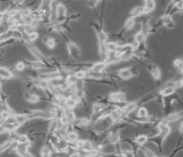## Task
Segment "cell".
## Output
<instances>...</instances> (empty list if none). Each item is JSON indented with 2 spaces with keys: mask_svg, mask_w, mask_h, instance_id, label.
Returning <instances> with one entry per match:
<instances>
[{
  "mask_svg": "<svg viewBox=\"0 0 183 157\" xmlns=\"http://www.w3.org/2000/svg\"><path fill=\"white\" fill-rule=\"evenodd\" d=\"M20 156H21V157H35V156H33L32 153H30V152H29V151H27V152H25V153L21 154Z\"/></svg>",
  "mask_w": 183,
  "mask_h": 157,
  "instance_id": "obj_41",
  "label": "cell"
},
{
  "mask_svg": "<svg viewBox=\"0 0 183 157\" xmlns=\"http://www.w3.org/2000/svg\"><path fill=\"white\" fill-rule=\"evenodd\" d=\"M65 140L68 141L69 144H74V142L77 140H79L78 132H76V131H70V132H67V135H66Z\"/></svg>",
  "mask_w": 183,
  "mask_h": 157,
  "instance_id": "obj_18",
  "label": "cell"
},
{
  "mask_svg": "<svg viewBox=\"0 0 183 157\" xmlns=\"http://www.w3.org/2000/svg\"><path fill=\"white\" fill-rule=\"evenodd\" d=\"M30 147H31V141H28L26 144H19L16 151L19 155H21L23 153H25V152H27Z\"/></svg>",
  "mask_w": 183,
  "mask_h": 157,
  "instance_id": "obj_22",
  "label": "cell"
},
{
  "mask_svg": "<svg viewBox=\"0 0 183 157\" xmlns=\"http://www.w3.org/2000/svg\"><path fill=\"white\" fill-rule=\"evenodd\" d=\"M107 69V65L104 61H99L95 62L91 65V71L97 72V73H104V71Z\"/></svg>",
  "mask_w": 183,
  "mask_h": 157,
  "instance_id": "obj_13",
  "label": "cell"
},
{
  "mask_svg": "<svg viewBox=\"0 0 183 157\" xmlns=\"http://www.w3.org/2000/svg\"><path fill=\"white\" fill-rule=\"evenodd\" d=\"M138 102L137 101H131V102H126L123 106H121V112H122V116H128L130 114H133V113L138 109Z\"/></svg>",
  "mask_w": 183,
  "mask_h": 157,
  "instance_id": "obj_6",
  "label": "cell"
},
{
  "mask_svg": "<svg viewBox=\"0 0 183 157\" xmlns=\"http://www.w3.org/2000/svg\"><path fill=\"white\" fill-rule=\"evenodd\" d=\"M182 13H183V12H182Z\"/></svg>",
  "mask_w": 183,
  "mask_h": 157,
  "instance_id": "obj_46",
  "label": "cell"
},
{
  "mask_svg": "<svg viewBox=\"0 0 183 157\" xmlns=\"http://www.w3.org/2000/svg\"><path fill=\"white\" fill-rule=\"evenodd\" d=\"M29 66H30L32 69H35V70L38 71L41 70L43 68H47L46 65L45 64V62L40 61V60H33V61H29Z\"/></svg>",
  "mask_w": 183,
  "mask_h": 157,
  "instance_id": "obj_17",
  "label": "cell"
},
{
  "mask_svg": "<svg viewBox=\"0 0 183 157\" xmlns=\"http://www.w3.org/2000/svg\"><path fill=\"white\" fill-rule=\"evenodd\" d=\"M76 78L78 81H85L87 78V72L84 70H78L74 73Z\"/></svg>",
  "mask_w": 183,
  "mask_h": 157,
  "instance_id": "obj_30",
  "label": "cell"
},
{
  "mask_svg": "<svg viewBox=\"0 0 183 157\" xmlns=\"http://www.w3.org/2000/svg\"><path fill=\"white\" fill-rule=\"evenodd\" d=\"M157 3L154 0H147L144 2L143 8H144V15H150L154 10L156 9Z\"/></svg>",
  "mask_w": 183,
  "mask_h": 157,
  "instance_id": "obj_12",
  "label": "cell"
},
{
  "mask_svg": "<svg viewBox=\"0 0 183 157\" xmlns=\"http://www.w3.org/2000/svg\"><path fill=\"white\" fill-rule=\"evenodd\" d=\"M0 88H1V82H0Z\"/></svg>",
  "mask_w": 183,
  "mask_h": 157,
  "instance_id": "obj_45",
  "label": "cell"
},
{
  "mask_svg": "<svg viewBox=\"0 0 183 157\" xmlns=\"http://www.w3.org/2000/svg\"><path fill=\"white\" fill-rule=\"evenodd\" d=\"M179 134L181 136H183V121L180 123V125H179Z\"/></svg>",
  "mask_w": 183,
  "mask_h": 157,
  "instance_id": "obj_42",
  "label": "cell"
},
{
  "mask_svg": "<svg viewBox=\"0 0 183 157\" xmlns=\"http://www.w3.org/2000/svg\"><path fill=\"white\" fill-rule=\"evenodd\" d=\"M17 141L19 144H26V142L30 141V140H29V136L27 135H20Z\"/></svg>",
  "mask_w": 183,
  "mask_h": 157,
  "instance_id": "obj_37",
  "label": "cell"
},
{
  "mask_svg": "<svg viewBox=\"0 0 183 157\" xmlns=\"http://www.w3.org/2000/svg\"><path fill=\"white\" fill-rule=\"evenodd\" d=\"M146 70L150 72L152 77L154 78L155 81H160L162 78V71L161 69L158 68L157 64H153V63H146L145 65Z\"/></svg>",
  "mask_w": 183,
  "mask_h": 157,
  "instance_id": "obj_4",
  "label": "cell"
},
{
  "mask_svg": "<svg viewBox=\"0 0 183 157\" xmlns=\"http://www.w3.org/2000/svg\"><path fill=\"white\" fill-rule=\"evenodd\" d=\"M120 141H121V135H120V132L118 130H113V131L108 132L107 140L104 142H108V144L117 145Z\"/></svg>",
  "mask_w": 183,
  "mask_h": 157,
  "instance_id": "obj_8",
  "label": "cell"
},
{
  "mask_svg": "<svg viewBox=\"0 0 183 157\" xmlns=\"http://www.w3.org/2000/svg\"><path fill=\"white\" fill-rule=\"evenodd\" d=\"M107 100L110 103V105L115 104H125L126 103V93L125 91H112L110 92L107 96Z\"/></svg>",
  "mask_w": 183,
  "mask_h": 157,
  "instance_id": "obj_2",
  "label": "cell"
},
{
  "mask_svg": "<svg viewBox=\"0 0 183 157\" xmlns=\"http://www.w3.org/2000/svg\"><path fill=\"white\" fill-rule=\"evenodd\" d=\"M11 140H5V141H3L1 144H0V153H2V152H4L5 150L9 149L10 148V145H11Z\"/></svg>",
  "mask_w": 183,
  "mask_h": 157,
  "instance_id": "obj_33",
  "label": "cell"
},
{
  "mask_svg": "<svg viewBox=\"0 0 183 157\" xmlns=\"http://www.w3.org/2000/svg\"><path fill=\"white\" fill-rule=\"evenodd\" d=\"M8 135H9V140H11V141H17L18 139H19V136H20V135L17 134L16 131L8 132Z\"/></svg>",
  "mask_w": 183,
  "mask_h": 157,
  "instance_id": "obj_35",
  "label": "cell"
},
{
  "mask_svg": "<svg viewBox=\"0 0 183 157\" xmlns=\"http://www.w3.org/2000/svg\"><path fill=\"white\" fill-rule=\"evenodd\" d=\"M95 33H97L99 43H107L108 41V34L105 33L103 29H98V31H95Z\"/></svg>",
  "mask_w": 183,
  "mask_h": 157,
  "instance_id": "obj_16",
  "label": "cell"
},
{
  "mask_svg": "<svg viewBox=\"0 0 183 157\" xmlns=\"http://www.w3.org/2000/svg\"><path fill=\"white\" fill-rule=\"evenodd\" d=\"M18 144H19L18 141H12V142H11V145H10V148H9V149H11V150H16L17 147H18Z\"/></svg>",
  "mask_w": 183,
  "mask_h": 157,
  "instance_id": "obj_40",
  "label": "cell"
},
{
  "mask_svg": "<svg viewBox=\"0 0 183 157\" xmlns=\"http://www.w3.org/2000/svg\"><path fill=\"white\" fill-rule=\"evenodd\" d=\"M136 116L140 117V118H146V117L149 116V111H148V109L146 107L140 106V107H138V109H137Z\"/></svg>",
  "mask_w": 183,
  "mask_h": 157,
  "instance_id": "obj_27",
  "label": "cell"
},
{
  "mask_svg": "<svg viewBox=\"0 0 183 157\" xmlns=\"http://www.w3.org/2000/svg\"><path fill=\"white\" fill-rule=\"evenodd\" d=\"M64 115L68 118L70 124H72V123H73L75 121V119L77 118L74 110L73 109H69V108H65V109H64Z\"/></svg>",
  "mask_w": 183,
  "mask_h": 157,
  "instance_id": "obj_24",
  "label": "cell"
},
{
  "mask_svg": "<svg viewBox=\"0 0 183 157\" xmlns=\"http://www.w3.org/2000/svg\"><path fill=\"white\" fill-rule=\"evenodd\" d=\"M144 15V8L143 6H136L134 7L131 11L129 12V17L134 20H138L139 18H141Z\"/></svg>",
  "mask_w": 183,
  "mask_h": 157,
  "instance_id": "obj_10",
  "label": "cell"
},
{
  "mask_svg": "<svg viewBox=\"0 0 183 157\" xmlns=\"http://www.w3.org/2000/svg\"><path fill=\"white\" fill-rule=\"evenodd\" d=\"M52 151L49 146L45 145L41 149V157H51Z\"/></svg>",
  "mask_w": 183,
  "mask_h": 157,
  "instance_id": "obj_31",
  "label": "cell"
},
{
  "mask_svg": "<svg viewBox=\"0 0 183 157\" xmlns=\"http://www.w3.org/2000/svg\"><path fill=\"white\" fill-rule=\"evenodd\" d=\"M14 115H15L17 124H19L20 126L26 124V123L29 121V117L26 114H24V113H22V114H14Z\"/></svg>",
  "mask_w": 183,
  "mask_h": 157,
  "instance_id": "obj_25",
  "label": "cell"
},
{
  "mask_svg": "<svg viewBox=\"0 0 183 157\" xmlns=\"http://www.w3.org/2000/svg\"><path fill=\"white\" fill-rule=\"evenodd\" d=\"M173 66L175 67L177 71L181 72V70L183 69V59H180V58L174 59V61H173Z\"/></svg>",
  "mask_w": 183,
  "mask_h": 157,
  "instance_id": "obj_32",
  "label": "cell"
},
{
  "mask_svg": "<svg viewBox=\"0 0 183 157\" xmlns=\"http://www.w3.org/2000/svg\"><path fill=\"white\" fill-rule=\"evenodd\" d=\"M79 104H80V101L78 99V97H77L76 95H72V96L67 97L66 102H65V107L74 110Z\"/></svg>",
  "mask_w": 183,
  "mask_h": 157,
  "instance_id": "obj_11",
  "label": "cell"
},
{
  "mask_svg": "<svg viewBox=\"0 0 183 157\" xmlns=\"http://www.w3.org/2000/svg\"><path fill=\"white\" fill-rule=\"evenodd\" d=\"M120 44L115 41H107L105 43V47H107V51H118Z\"/></svg>",
  "mask_w": 183,
  "mask_h": 157,
  "instance_id": "obj_26",
  "label": "cell"
},
{
  "mask_svg": "<svg viewBox=\"0 0 183 157\" xmlns=\"http://www.w3.org/2000/svg\"><path fill=\"white\" fill-rule=\"evenodd\" d=\"M180 73H181V76L183 77V69H182V70H181V72H180Z\"/></svg>",
  "mask_w": 183,
  "mask_h": 157,
  "instance_id": "obj_43",
  "label": "cell"
},
{
  "mask_svg": "<svg viewBox=\"0 0 183 157\" xmlns=\"http://www.w3.org/2000/svg\"><path fill=\"white\" fill-rule=\"evenodd\" d=\"M141 150L144 154V157H156L157 154L154 152L151 148H149V147H141Z\"/></svg>",
  "mask_w": 183,
  "mask_h": 157,
  "instance_id": "obj_29",
  "label": "cell"
},
{
  "mask_svg": "<svg viewBox=\"0 0 183 157\" xmlns=\"http://www.w3.org/2000/svg\"><path fill=\"white\" fill-rule=\"evenodd\" d=\"M56 131H57V119H52L49 122V130H47V134H49V136L54 135Z\"/></svg>",
  "mask_w": 183,
  "mask_h": 157,
  "instance_id": "obj_23",
  "label": "cell"
},
{
  "mask_svg": "<svg viewBox=\"0 0 183 157\" xmlns=\"http://www.w3.org/2000/svg\"><path fill=\"white\" fill-rule=\"evenodd\" d=\"M139 74V71L137 70L136 68L134 67H126V68H122L118 70L116 73L114 74H110V76H113V77H117L119 78H121V80L124 81H127L130 80V78H132L133 77L137 76Z\"/></svg>",
  "mask_w": 183,
  "mask_h": 157,
  "instance_id": "obj_1",
  "label": "cell"
},
{
  "mask_svg": "<svg viewBox=\"0 0 183 157\" xmlns=\"http://www.w3.org/2000/svg\"><path fill=\"white\" fill-rule=\"evenodd\" d=\"M42 42L45 44V45L49 47V49H53L56 46V40L54 38H52L50 36H43L42 38Z\"/></svg>",
  "mask_w": 183,
  "mask_h": 157,
  "instance_id": "obj_21",
  "label": "cell"
},
{
  "mask_svg": "<svg viewBox=\"0 0 183 157\" xmlns=\"http://www.w3.org/2000/svg\"><path fill=\"white\" fill-rule=\"evenodd\" d=\"M37 38H38V33L37 32H33L32 33L29 34V41H30V42L36 41Z\"/></svg>",
  "mask_w": 183,
  "mask_h": 157,
  "instance_id": "obj_38",
  "label": "cell"
},
{
  "mask_svg": "<svg viewBox=\"0 0 183 157\" xmlns=\"http://www.w3.org/2000/svg\"><path fill=\"white\" fill-rule=\"evenodd\" d=\"M82 13L80 12H77V13H72L69 16H67V22L68 21H76V20H78L81 17Z\"/></svg>",
  "mask_w": 183,
  "mask_h": 157,
  "instance_id": "obj_34",
  "label": "cell"
},
{
  "mask_svg": "<svg viewBox=\"0 0 183 157\" xmlns=\"http://www.w3.org/2000/svg\"><path fill=\"white\" fill-rule=\"evenodd\" d=\"M157 22L158 23L160 26H163L168 29H171L175 27L174 20H173L171 16H167V15H162V16L158 19Z\"/></svg>",
  "mask_w": 183,
  "mask_h": 157,
  "instance_id": "obj_5",
  "label": "cell"
},
{
  "mask_svg": "<svg viewBox=\"0 0 183 157\" xmlns=\"http://www.w3.org/2000/svg\"><path fill=\"white\" fill-rule=\"evenodd\" d=\"M0 102H1V94H0Z\"/></svg>",
  "mask_w": 183,
  "mask_h": 157,
  "instance_id": "obj_44",
  "label": "cell"
},
{
  "mask_svg": "<svg viewBox=\"0 0 183 157\" xmlns=\"http://www.w3.org/2000/svg\"><path fill=\"white\" fill-rule=\"evenodd\" d=\"M25 68H26V64H25V62H23V61L18 62L16 64V66H15L16 71H19V72L24 71V70H25Z\"/></svg>",
  "mask_w": 183,
  "mask_h": 157,
  "instance_id": "obj_36",
  "label": "cell"
},
{
  "mask_svg": "<svg viewBox=\"0 0 183 157\" xmlns=\"http://www.w3.org/2000/svg\"><path fill=\"white\" fill-rule=\"evenodd\" d=\"M66 47L67 51L71 58L73 59H79L81 57V49L78 46V44H76L72 40H70L69 38H66Z\"/></svg>",
  "mask_w": 183,
  "mask_h": 157,
  "instance_id": "obj_3",
  "label": "cell"
},
{
  "mask_svg": "<svg viewBox=\"0 0 183 157\" xmlns=\"http://www.w3.org/2000/svg\"><path fill=\"white\" fill-rule=\"evenodd\" d=\"M149 141V136L148 135H138L135 136L134 144L139 147H142L145 144Z\"/></svg>",
  "mask_w": 183,
  "mask_h": 157,
  "instance_id": "obj_15",
  "label": "cell"
},
{
  "mask_svg": "<svg viewBox=\"0 0 183 157\" xmlns=\"http://www.w3.org/2000/svg\"><path fill=\"white\" fill-rule=\"evenodd\" d=\"M146 38L147 36L144 34L142 32H139L137 33L133 34V39H134V42L136 44H142V43H145L146 42Z\"/></svg>",
  "mask_w": 183,
  "mask_h": 157,
  "instance_id": "obj_20",
  "label": "cell"
},
{
  "mask_svg": "<svg viewBox=\"0 0 183 157\" xmlns=\"http://www.w3.org/2000/svg\"><path fill=\"white\" fill-rule=\"evenodd\" d=\"M13 73L5 67H0V78L4 80H10L13 78Z\"/></svg>",
  "mask_w": 183,
  "mask_h": 157,
  "instance_id": "obj_19",
  "label": "cell"
},
{
  "mask_svg": "<svg viewBox=\"0 0 183 157\" xmlns=\"http://www.w3.org/2000/svg\"><path fill=\"white\" fill-rule=\"evenodd\" d=\"M12 32V38L15 39V40H22L24 39V34L23 32H21L20 29H13Z\"/></svg>",
  "mask_w": 183,
  "mask_h": 157,
  "instance_id": "obj_28",
  "label": "cell"
},
{
  "mask_svg": "<svg viewBox=\"0 0 183 157\" xmlns=\"http://www.w3.org/2000/svg\"><path fill=\"white\" fill-rule=\"evenodd\" d=\"M99 3H100V1H89L88 2V6H89V8L95 9V8H97V6Z\"/></svg>",
  "mask_w": 183,
  "mask_h": 157,
  "instance_id": "obj_39",
  "label": "cell"
},
{
  "mask_svg": "<svg viewBox=\"0 0 183 157\" xmlns=\"http://www.w3.org/2000/svg\"><path fill=\"white\" fill-rule=\"evenodd\" d=\"M24 98H25L26 101L30 102V103H38L41 100V98L37 94H36V93H33V92H30V91L25 92Z\"/></svg>",
  "mask_w": 183,
  "mask_h": 157,
  "instance_id": "obj_14",
  "label": "cell"
},
{
  "mask_svg": "<svg viewBox=\"0 0 183 157\" xmlns=\"http://www.w3.org/2000/svg\"><path fill=\"white\" fill-rule=\"evenodd\" d=\"M25 43H26V45H27L28 49L31 51V53L37 58V60L42 61V62H45V58H46V57H45V55H43L42 52L40 50V49H38L37 46L33 45V44H32V42H30V41H25Z\"/></svg>",
  "mask_w": 183,
  "mask_h": 157,
  "instance_id": "obj_7",
  "label": "cell"
},
{
  "mask_svg": "<svg viewBox=\"0 0 183 157\" xmlns=\"http://www.w3.org/2000/svg\"><path fill=\"white\" fill-rule=\"evenodd\" d=\"M136 20H134V19H131V18H128L126 21H125L124 23V26L122 28V29L120 31V33H118V36H121L123 33H125L126 32H129V31H132V29H134L135 27V25H136Z\"/></svg>",
  "mask_w": 183,
  "mask_h": 157,
  "instance_id": "obj_9",
  "label": "cell"
}]
</instances>
